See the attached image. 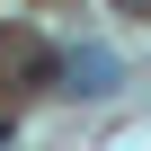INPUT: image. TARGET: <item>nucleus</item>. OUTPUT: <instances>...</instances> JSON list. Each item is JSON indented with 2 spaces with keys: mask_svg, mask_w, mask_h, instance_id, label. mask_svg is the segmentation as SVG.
<instances>
[{
  "mask_svg": "<svg viewBox=\"0 0 151 151\" xmlns=\"http://www.w3.org/2000/svg\"><path fill=\"white\" fill-rule=\"evenodd\" d=\"M53 80H62V98H116L124 62H116L107 45H80V53H62V62H53Z\"/></svg>",
  "mask_w": 151,
  "mask_h": 151,
  "instance_id": "obj_1",
  "label": "nucleus"
}]
</instances>
